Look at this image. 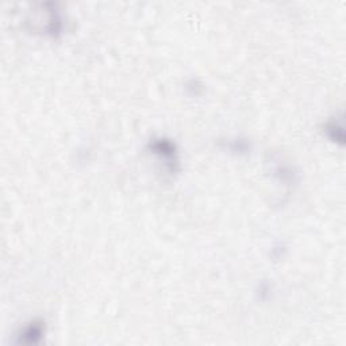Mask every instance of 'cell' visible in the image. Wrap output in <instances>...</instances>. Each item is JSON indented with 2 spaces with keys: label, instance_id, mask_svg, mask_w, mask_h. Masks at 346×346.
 Segmentation results:
<instances>
[{
  "label": "cell",
  "instance_id": "cell-1",
  "mask_svg": "<svg viewBox=\"0 0 346 346\" xmlns=\"http://www.w3.org/2000/svg\"><path fill=\"white\" fill-rule=\"evenodd\" d=\"M152 148H153L158 154L162 155L165 160L169 161V164H171V165L172 164H176L175 148H173V145H172L171 142H168V141L165 140L155 141Z\"/></svg>",
  "mask_w": 346,
  "mask_h": 346
},
{
  "label": "cell",
  "instance_id": "cell-2",
  "mask_svg": "<svg viewBox=\"0 0 346 346\" xmlns=\"http://www.w3.org/2000/svg\"><path fill=\"white\" fill-rule=\"evenodd\" d=\"M42 334V326L41 323H33L29 326L25 333H23V338H26L29 342H36L38 338H41Z\"/></svg>",
  "mask_w": 346,
  "mask_h": 346
}]
</instances>
